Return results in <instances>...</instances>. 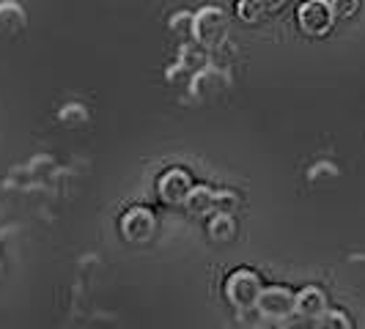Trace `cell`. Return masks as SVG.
<instances>
[{
    "mask_svg": "<svg viewBox=\"0 0 365 329\" xmlns=\"http://www.w3.org/2000/svg\"><path fill=\"white\" fill-rule=\"evenodd\" d=\"M228 36V14L220 6H203L201 11H195V31L192 38L203 44L206 50L220 47Z\"/></svg>",
    "mask_w": 365,
    "mask_h": 329,
    "instance_id": "obj_1",
    "label": "cell"
},
{
    "mask_svg": "<svg viewBox=\"0 0 365 329\" xmlns=\"http://www.w3.org/2000/svg\"><path fill=\"white\" fill-rule=\"evenodd\" d=\"M261 277L253 269H237L225 280V296L237 310H250L256 308L258 293H261Z\"/></svg>",
    "mask_w": 365,
    "mask_h": 329,
    "instance_id": "obj_2",
    "label": "cell"
},
{
    "mask_svg": "<svg viewBox=\"0 0 365 329\" xmlns=\"http://www.w3.org/2000/svg\"><path fill=\"white\" fill-rule=\"evenodd\" d=\"M256 313L261 318H269V321H286L294 315V291L286 286H269V288H261L256 302Z\"/></svg>",
    "mask_w": 365,
    "mask_h": 329,
    "instance_id": "obj_3",
    "label": "cell"
},
{
    "mask_svg": "<svg viewBox=\"0 0 365 329\" xmlns=\"http://www.w3.org/2000/svg\"><path fill=\"white\" fill-rule=\"evenodd\" d=\"M297 22L302 28V33L308 36H324L335 25V11L329 6V0H305L297 11Z\"/></svg>",
    "mask_w": 365,
    "mask_h": 329,
    "instance_id": "obj_4",
    "label": "cell"
},
{
    "mask_svg": "<svg viewBox=\"0 0 365 329\" xmlns=\"http://www.w3.org/2000/svg\"><path fill=\"white\" fill-rule=\"evenodd\" d=\"M231 85V74L225 69H217V66H203L201 72H195L190 77V93L192 99L198 102H209V99H217L220 93L228 91Z\"/></svg>",
    "mask_w": 365,
    "mask_h": 329,
    "instance_id": "obj_5",
    "label": "cell"
},
{
    "mask_svg": "<svg viewBox=\"0 0 365 329\" xmlns=\"http://www.w3.org/2000/svg\"><path fill=\"white\" fill-rule=\"evenodd\" d=\"M157 231V217L146 206H135L121 217V236L132 244H146Z\"/></svg>",
    "mask_w": 365,
    "mask_h": 329,
    "instance_id": "obj_6",
    "label": "cell"
},
{
    "mask_svg": "<svg viewBox=\"0 0 365 329\" xmlns=\"http://www.w3.org/2000/svg\"><path fill=\"white\" fill-rule=\"evenodd\" d=\"M190 189H192V179H190L187 170H179V167L168 170L157 184V195L165 206H184Z\"/></svg>",
    "mask_w": 365,
    "mask_h": 329,
    "instance_id": "obj_7",
    "label": "cell"
},
{
    "mask_svg": "<svg viewBox=\"0 0 365 329\" xmlns=\"http://www.w3.org/2000/svg\"><path fill=\"white\" fill-rule=\"evenodd\" d=\"M327 308H329L327 293H324V288H319V286H305L299 293H294V315L302 318V321L316 324L324 315Z\"/></svg>",
    "mask_w": 365,
    "mask_h": 329,
    "instance_id": "obj_8",
    "label": "cell"
},
{
    "mask_svg": "<svg viewBox=\"0 0 365 329\" xmlns=\"http://www.w3.org/2000/svg\"><path fill=\"white\" fill-rule=\"evenodd\" d=\"M28 14L17 0H0V36H17L25 31Z\"/></svg>",
    "mask_w": 365,
    "mask_h": 329,
    "instance_id": "obj_9",
    "label": "cell"
},
{
    "mask_svg": "<svg viewBox=\"0 0 365 329\" xmlns=\"http://www.w3.org/2000/svg\"><path fill=\"white\" fill-rule=\"evenodd\" d=\"M184 209L195 217H206V214H215V189L212 187H195L190 189L187 201H184Z\"/></svg>",
    "mask_w": 365,
    "mask_h": 329,
    "instance_id": "obj_10",
    "label": "cell"
},
{
    "mask_svg": "<svg viewBox=\"0 0 365 329\" xmlns=\"http://www.w3.org/2000/svg\"><path fill=\"white\" fill-rule=\"evenodd\" d=\"M176 63H182V66L190 74L201 72L203 66H209V55H206V47H203V44H198L195 38L184 41L182 50H179V61H176Z\"/></svg>",
    "mask_w": 365,
    "mask_h": 329,
    "instance_id": "obj_11",
    "label": "cell"
},
{
    "mask_svg": "<svg viewBox=\"0 0 365 329\" xmlns=\"http://www.w3.org/2000/svg\"><path fill=\"white\" fill-rule=\"evenodd\" d=\"M209 236L212 241H217V244H228L231 239L237 236V222L231 214H225V212H215L212 219H209Z\"/></svg>",
    "mask_w": 365,
    "mask_h": 329,
    "instance_id": "obj_12",
    "label": "cell"
},
{
    "mask_svg": "<svg viewBox=\"0 0 365 329\" xmlns=\"http://www.w3.org/2000/svg\"><path fill=\"white\" fill-rule=\"evenodd\" d=\"M168 28H170V33L173 36L184 38V41H190L192 38V31H195V11H176L173 17L168 19Z\"/></svg>",
    "mask_w": 365,
    "mask_h": 329,
    "instance_id": "obj_13",
    "label": "cell"
},
{
    "mask_svg": "<svg viewBox=\"0 0 365 329\" xmlns=\"http://www.w3.org/2000/svg\"><path fill=\"white\" fill-rule=\"evenodd\" d=\"M58 121L66 129H80L86 127V121H88V110L83 108L80 102H72V105H66V108L58 113Z\"/></svg>",
    "mask_w": 365,
    "mask_h": 329,
    "instance_id": "obj_14",
    "label": "cell"
},
{
    "mask_svg": "<svg viewBox=\"0 0 365 329\" xmlns=\"http://www.w3.org/2000/svg\"><path fill=\"white\" fill-rule=\"evenodd\" d=\"M316 327L322 329H351V321H349V315L344 310H324V315L316 321Z\"/></svg>",
    "mask_w": 365,
    "mask_h": 329,
    "instance_id": "obj_15",
    "label": "cell"
},
{
    "mask_svg": "<svg viewBox=\"0 0 365 329\" xmlns=\"http://www.w3.org/2000/svg\"><path fill=\"white\" fill-rule=\"evenodd\" d=\"M329 6L335 11V19H351L360 11V0H329Z\"/></svg>",
    "mask_w": 365,
    "mask_h": 329,
    "instance_id": "obj_16",
    "label": "cell"
},
{
    "mask_svg": "<svg viewBox=\"0 0 365 329\" xmlns=\"http://www.w3.org/2000/svg\"><path fill=\"white\" fill-rule=\"evenodd\" d=\"M237 192H231V189H220L215 192V212H225V214H231L234 209H237Z\"/></svg>",
    "mask_w": 365,
    "mask_h": 329,
    "instance_id": "obj_17",
    "label": "cell"
},
{
    "mask_svg": "<svg viewBox=\"0 0 365 329\" xmlns=\"http://www.w3.org/2000/svg\"><path fill=\"white\" fill-rule=\"evenodd\" d=\"M237 11H239V17L245 19V22H256V19L264 17L256 0H237Z\"/></svg>",
    "mask_w": 365,
    "mask_h": 329,
    "instance_id": "obj_18",
    "label": "cell"
},
{
    "mask_svg": "<svg viewBox=\"0 0 365 329\" xmlns=\"http://www.w3.org/2000/svg\"><path fill=\"white\" fill-rule=\"evenodd\" d=\"M190 77H192V74L187 72L182 63H173V66L165 72V80H168L170 85H182V83H190Z\"/></svg>",
    "mask_w": 365,
    "mask_h": 329,
    "instance_id": "obj_19",
    "label": "cell"
},
{
    "mask_svg": "<svg viewBox=\"0 0 365 329\" xmlns=\"http://www.w3.org/2000/svg\"><path fill=\"white\" fill-rule=\"evenodd\" d=\"M258 9H261V14L267 17V14H277L283 6H286V0H256Z\"/></svg>",
    "mask_w": 365,
    "mask_h": 329,
    "instance_id": "obj_20",
    "label": "cell"
}]
</instances>
